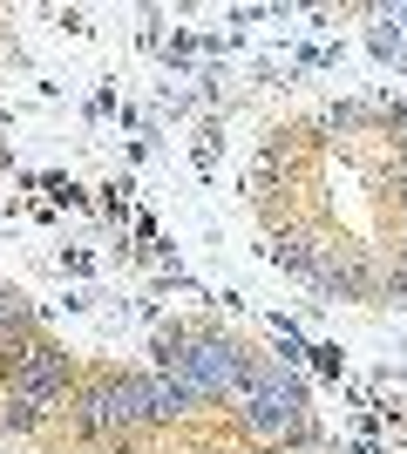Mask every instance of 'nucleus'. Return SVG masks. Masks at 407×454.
<instances>
[{
	"label": "nucleus",
	"instance_id": "obj_1",
	"mask_svg": "<svg viewBox=\"0 0 407 454\" xmlns=\"http://www.w3.org/2000/svg\"><path fill=\"white\" fill-rule=\"evenodd\" d=\"M163 373L184 380L197 400H211V394H231V387H245V353H238L231 340L197 333V340H176L170 353H163Z\"/></svg>",
	"mask_w": 407,
	"mask_h": 454
},
{
	"label": "nucleus",
	"instance_id": "obj_2",
	"mask_svg": "<svg viewBox=\"0 0 407 454\" xmlns=\"http://www.w3.org/2000/svg\"><path fill=\"white\" fill-rule=\"evenodd\" d=\"M245 427L265 441H286L306 427V400H299V387H292L278 366H245Z\"/></svg>",
	"mask_w": 407,
	"mask_h": 454
},
{
	"label": "nucleus",
	"instance_id": "obj_3",
	"mask_svg": "<svg viewBox=\"0 0 407 454\" xmlns=\"http://www.w3.org/2000/svg\"><path fill=\"white\" fill-rule=\"evenodd\" d=\"M0 394H14L20 407H35V414L61 407V394H68V353H55V346H20L14 360L0 366Z\"/></svg>",
	"mask_w": 407,
	"mask_h": 454
},
{
	"label": "nucleus",
	"instance_id": "obj_4",
	"mask_svg": "<svg viewBox=\"0 0 407 454\" xmlns=\"http://www.w3.org/2000/svg\"><path fill=\"white\" fill-rule=\"evenodd\" d=\"M75 420H82V434H96V441L136 434V427H150L143 420V387L136 380H102V387H89L75 400Z\"/></svg>",
	"mask_w": 407,
	"mask_h": 454
},
{
	"label": "nucleus",
	"instance_id": "obj_5",
	"mask_svg": "<svg viewBox=\"0 0 407 454\" xmlns=\"http://www.w3.org/2000/svg\"><path fill=\"white\" fill-rule=\"evenodd\" d=\"M136 387H143V420H176V414L197 407V394L170 373H150V380H136Z\"/></svg>",
	"mask_w": 407,
	"mask_h": 454
},
{
	"label": "nucleus",
	"instance_id": "obj_6",
	"mask_svg": "<svg viewBox=\"0 0 407 454\" xmlns=\"http://www.w3.org/2000/svg\"><path fill=\"white\" fill-rule=\"evenodd\" d=\"M20 325H27V305H20V292H7V285H0V340H14Z\"/></svg>",
	"mask_w": 407,
	"mask_h": 454
}]
</instances>
